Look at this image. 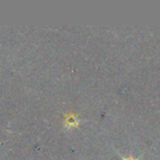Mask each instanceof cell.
I'll return each instance as SVG.
<instances>
[{"label":"cell","mask_w":160,"mask_h":160,"mask_svg":"<svg viewBox=\"0 0 160 160\" xmlns=\"http://www.w3.org/2000/svg\"><path fill=\"white\" fill-rule=\"evenodd\" d=\"M79 118L77 114L75 113H66L64 115V125L68 128H72V127H77L79 125Z\"/></svg>","instance_id":"obj_1"},{"label":"cell","mask_w":160,"mask_h":160,"mask_svg":"<svg viewBox=\"0 0 160 160\" xmlns=\"http://www.w3.org/2000/svg\"><path fill=\"white\" fill-rule=\"evenodd\" d=\"M122 159H123V160H137V159H135V158H133V157H128V158L122 157Z\"/></svg>","instance_id":"obj_2"}]
</instances>
